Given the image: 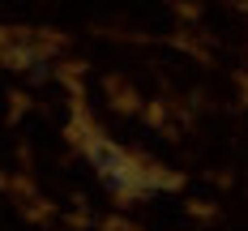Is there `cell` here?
Segmentation results:
<instances>
[{
  "label": "cell",
  "instance_id": "obj_1",
  "mask_svg": "<svg viewBox=\"0 0 248 231\" xmlns=\"http://www.w3.org/2000/svg\"><path fill=\"white\" fill-rule=\"evenodd\" d=\"M81 154H86V163L99 171L103 188L116 193V197H124V201H146V197H154V193H163V188L175 184L171 176L146 167L141 158L124 154L120 146H111L99 133H81Z\"/></svg>",
  "mask_w": 248,
  "mask_h": 231
}]
</instances>
